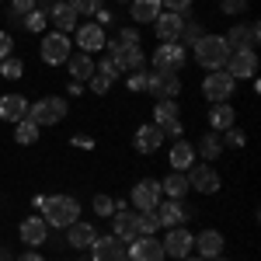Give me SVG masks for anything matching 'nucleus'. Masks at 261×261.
<instances>
[{
  "label": "nucleus",
  "instance_id": "obj_1",
  "mask_svg": "<svg viewBox=\"0 0 261 261\" xmlns=\"http://www.w3.org/2000/svg\"><path fill=\"white\" fill-rule=\"evenodd\" d=\"M39 213H42V220H45L49 230H66L70 223H77V216H81V202L73 199V195H49V199L42 195Z\"/></svg>",
  "mask_w": 261,
  "mask_h": 261
},
{
  "label": "nucleus",
  "instance_id": "obj_2",
  "mask_svg": "<svg viewBox=\"0 0 261 261\" xmlns=\"http://www.w3.org/2000/svg\"><path fill=\"white\" fill-rule=\"evenodd\" d=\"M192 53H195V63H199L202 70L209 73V70H223L233 49L226 45V39H223V35H209V32H205V35L192 45Z\"/></svg>",
  "mask_w": 261,
  "mask_h": 261
},
{
  "label": "nucleus",
  "instance_id": "obj_3",
  "mask_svg": "<svg viewBox=\"0 0 261 261\" xmlns=\"http://www.w3.org/2000/svg\"><path fill=\"white\" fill-rule=\"evenodd\" d=\"M28 119L35 122L39 129H45V125H56V122L66 119V98H60V94H49V98L35 101L32 108H28Z\"/></svg>",
  "mask_w": 261,
  "mask_h": 261
},
{
  "label": "nucleus",
  "instance_id": "obj_4",
  "mask_svg": "<svg viewBox=\"0 0 261 261\" xmlns=\"http://www.w3.org/2000/svg\"><path fill=\"white\" fill-rule=\"evenodd\" d=\"M233 87H237V81L226 70H209V77L202 81V94H205V101H213V105H223V101H230Z\"/></svg>",
  "mask_w": 261,
  "mask_h": 261
},
{
  "label": "nucleus",
  "instance_id": "obj_5",
  "mask_svg": "<svg viewBox=\"0 0 261 261\" xmlns=\"http://www.w3.org/2000/svg\"><path fill=\"white\" fill-rule=\"evenodd\" d=\"M153 125L161 129L164 136H171V140H181V119H178V105H174V98L167 101H157L153 105Z\"/></svg>",
  "mask_w": 261,
  "mask_h": 261
},
{
  "label": "nucleus",
  "instance_id": "obj_6",
  "mask_svg": "<svg viewBox=\"0 0 261 261\" xmlns=\"http://www.w3.org/2000/svg\"><path fill=\"white\" fill-rule=\"evenodd\" d=\"M185 178H188V188H195L202 195H216L220 192V174L213 171V164H192Z\"/></svg>",
  "mask_w": 261,
  "mask_h": 261
},
{
  "label": "nucleus",
  "instance_id": "obj_7",
  "mask_svg": "<svg viewBox=\"0 0 261 261\" xmlns=\"http://www.w3.org/2000/svg\"><path fill=\"white\" fill-rule=\"evenodd\" d=\"M146 91L157 94L161 101L178 98L181 94V77L178 73H167V70H153V73H146Z\"/></svg>",
  "mask_w": 261,
  "mask_h": 261
},
{
  "label": "nucleus",
  "instance_id": "obj_8",
  "mask_svg": "<svg viewBox=\"0 0 261 261\" xmlns=\"http://www.w3.org/2000/svg\"><path fill=\"white\" fill-rule=\"evenodd\" d=\"M70 39L63 35V32H49L45 39H42V63H49V66H60V63L70 60Z\"/></svg>",
  "mask_w": 261,
  "mask_h": 261
},
{
  "label": "nucleus",
  "instance_id": "obj_9",
  "mask_svg": "<svg viewBox=\"0 0 261 261\" xmlns=\"http://www.w3.org/2000/svg\"><path fill=\"white\" fill-rule=\"evenodd\" d=\"M91 261H129V247L112 233V237H94L91 244Z\"/></svg>",
  "mask_w": 261,
  "mask_h": 261
},
{
  "label": "nucleus",
  "instance_id": "obj_10",
  "mask_svg": "<svg viewBox=\"0 0 261 261\" xmlns=\"http://www.w3.org/2000/svg\"><path fill=\"white\" fill-rule=\"evenodd\" d=\"M161 181L153 178H143L136 188H133V205H136V213H153L157 205H161Z\"/></svg>",
  "mask_w": 261,
  "mask_h": 261
},
{
  "label": "nucleus",
  "instance_id": "obj_11",
  "mask_svg": "<svg viewBox=\"0 0 261 261\" xmlns=\"http://www.w3.org/2000/svg\"><path fill=\"white\" fill-rule=\"evenodd\" d=\"M223 70H226L233 81H237V77H254V73H258V53H254V49H233Z\"/></svg>",
  "mask_w": 261,
  "mask_h": 261
},
{
  "label": "nucleus",
  "instance_id": "obj_12",
  "mask_svg": "<svg viewBox=\"0 0 261 261\" xmlns=\"http://www.w3.org/2000/svg\"><path fill=\"white\" fill-rule=\"evenodd\" d=\"M181 66H185V45L181 42H161V49L153 53V70L178 73Z\"/></svg>",
  "mask_w": 261,
  "mask_h": 261
},
{
  "label": "nucleus",
  "instance_id": "obj_13",
  "mask_svg": "<svg viewBox=\"0 0 261 261\" xmlns=\"http://www.w3.org/2000/svg\"><path fill=\"white\" fill-rule=\"evenodd\" d=\"M161 244H164V254H167V258H188L192 247H195V237H192L185 226H171Z\"/></svg>",
  "mask_w": 261,
  "mask_h": 261
},
{
  "label": "nucleus",
  "instance_id": "obj_14",
  "mask_svg": "<svg viewBox=\"0 0 261 261\" xmlns=\"http://www.w3.org/2000/svg\"><path fill=\"white\" fill-rule=\"evenodd\" d=\"M164 244L150 233V237H136L129 241V261H164Z\"/></svg>",
  "mask_w": 261,
  "mask_h": 261
},
{
  "label": "nucleus",
  "instance_id": "obj_15",
  "mask_svg": "<svg viewBox=\"0 0 261 261\" xmlns=\"http://www.w3.org/2000/svg\"><path fill=\"white\" fill-rule=\"evenodd\" d=\"M153 216H157V226H164V230H171V226H185V220H192V213H188L181 202H174V199L161 202V205L153 209Z\"/></svg>",
  "mask_w": 261,
  "mask_h": 261
},
{
  "label": "nucleus",
  "instance_id": "obj_16",
  "mask_svg": "<svg viewBox=\"0 0 261 261\" xmlns=\"http://www.w3.org/2000/svg\"><path fill=\"white\" fill-rule=\"evenodd\" d=\"M223 39H226V45H230V49H258L261 28L254 24V21H251V24H233Z\"/></svg>",
  "mask_w": 261,
  "mask_h": 261
},
{
  "label": "nucleus",
  "instance_id": "obj_17",
  "mask_svg": "<svg viewBox=\"0 0 261 261\" xmlns=\"http://www.w3.org/2000/svg\"><path fill=\"white\" fill-rule=\"evenodd\" d=\"M153 28H157V39H161V42H178L181 39V28H185V14L161 11L157 21H153Z\"/></svg>",
  "mask_w": 261,
  "mask_h": 261
},
{
  "label": "nucleus",
  "instance_id": "obj_18",
  "mask_svg": "<svg viewBox=\"0 0 261 261\" xmlns=\"http://www.w3.org/2000/svg\"><path fill=\"white\" fill-rule=\"evenodd\" d=\"M105 42H108L105 39V28H98L94 21H87V24L77 28V45H81V53H87V56H91V53H101Z\"/></svg>",
  "mask_w": 261,
  "mask_h": 261
},
{
  "label": "nucleus",
  "instance_id": "obj_19",
  "mask_svg": "<svg viewBox=\"0 0 261 261\" xmlns=\"http://www.w3.org/2000/svg\"><path fill=\"white\" fill-rule=\"evenodd\" d=\"M133 146L140 150V153H157L164 146V133L153 125V122H146V125H140L136 129V136H133Z\"/></svg>",
  "mask_w": 261,
  "mask_h": 261
},
{
  "label": "nucleus",
  "instance_id": "obj_20",
  "mask_svg": "<svg viewBox=\"0 0 261 261\" xmlns=\"http://www.w3.org/2000/svg\"><path fill=\"white\" fill-rule=\"evenodd\" d=\"M18 233H21V244H28V247H39V244L49 241V226H45L42 216H28L18 226Z\"/></svg>",
  "mask_w": 261,
  "mask_h": 261
},
{
  "label": "nucleus",
  "instance_id": "obj_21",
  "mask_svg": "<svg viewBox=\"0 0 261 261\" xmlns=\"http://www.w3.org/2000/svg\"><path fill=\"white\" fill-rule=\"evenodd\" d=\"M223 233L220 230H202L199 237H195V251L202 254V261H216L223 254Z\"/></svg>",
  "mask_w": 261,
  "mask_h": 261
},
{
  "label": "nucleus",
  "instance_id": "obj_22",
  "mask_svg": "<svg viewBox=\"0 0 261 261\" xmlns=\"http://www.w3.org/2000/svg\"><path fill=\"white\" fill-rule=\"evenodd\" d=\"M28 108H32L28 98H21V94H4V98H0V119L4 122H21V119H28Z\"/></svg>",
  "mask_w": 261,
  "mask_h": 261
},
{
  "label": "nucleus",
  "instance_id": "obj_23",
  "mask_svg": "<svg viewBox=\"0 0 261 261\" xmlns=\"http://www.w3.org/2000/svg\"><path fill=\"white\" fill-rule=\"evenodd\" d=\"M77 18H81V14H77L66 0H56V4H53V11H49V21L56 24V32H63V35L77 28Z\"/></svg>",
  "mask_w": 261,
  "mask_h": 261
},
{
  "label": "nucleus",
  "instance_id": "obj_24",
  "mask_svg": "<svg viewBox=\"0 0 261 261\" xmlns=\"http://www.w3.org/2000/svg\"><path fill=\"white\" fill-rule=\"evenodd\" d=\"M66 230H70V237H66V244H70L73 251H84V247H91V244H94V237H98V230H94L91 223H84V220L70 223Z\"/></svg>",
  "mask_w": 261,
  "mask_h": 261
},
{
  "label": "nucleus",
  "instance_id": "obj_25",
  "mask_svg": "<svg viewBox=\"0 0 261 261\" xmlns=\"http://www.w3.org/2000/svg\"><path fill=\"white\" fill-rule=\"evenodd\" d=\"M233 122H237V112H233V105H213L209 108V129L213 133H226V129H233Z\"/></svg>",
  "mask_w": 261,
  "mask_h": 261
},
{
  "label": "nucleus",
  "instance_id": "obj_26",
  "mask_svg": "<svg viewBox=\"0 0 261 261\" xmlns=\"http://www.w3.org/2000/svg\"><path fill=\"white\" fill-rule=\"evenodd\" d=\"M112 233H115V237H119L122 244L136 241V237H140V226H136V216H129V213H115V216H112Z\"/></svg>",
  "mask_w": 261,
  "mask_h": 261
},
{
  "label": "nucleus",
  "instance_id": "obj_27",
  "mask_svg": "<svg viewBox=\"0 0 261 261\" xmlns=\"http://www.w3.org/2000/svg\"><path fill=\"white\" fill-rule=\"evenodd\" d=\"M195 161H199V157H195V146L188 140H174V146H171V167H174V171H188Z\"/></svg>",
  "mask_w": 261,
  "mask_h": 261
},
{
  "label": "nucleus",
  "instance_id": "obj_28",
  "mask_svg": "<svg viewBox=\"0 0 261 261\" xmlns=\"http://www.w3.org/2000/svg\"><path fill=\"white\" fill-rule=\"evenodd\" d=\"M161 11H164L161 0H133V7H129L133 21H140V24H153Z\"/></svg>",
  "mask_w": 261,
  "mask_h": 261
},
{
  "label": "nucleus",
  "instance_id": "obj_29",
  "mask_svg": "<svg viewBox=\"0 0 261 261\" xmlns=\"http://www.w3.org/2000/svg\"><path fill=\"white\" fill-rule=\"evenodd\" d=\"M66 63H70V77H73L77 84H87L91 77H94V60H91L87 53H77V56H70Z\"/></svg>",
  "mask_w": 261,
  "mask_h": 261
},
{
  "label": "nucleus",
  "instance_id": "obj_30",
  "mask_svg": "<svg viewBox=\"0 0 261 261\" xmlns=\"http://www.w3.org/2000/svg\"><path fill=\"white\" fill-rule=\"evenodd\" d=\"M161 192L167 195V199H174V202L185 199V192H188V178H185V171H174V174H167V178L161 181Z\"/></svg>",
  "mask_w": 261,
  "mask_h": 261
},
{
  "label": "nucleus",
  "instance_id": "obj_31",
  "mask_svg": "<svg viewBox=\"0 0 261 261\" xmlns=\"http://www.w3.org/2000/svg\"><path fill=\"white\" fill-rule=\"evenodd\" d=\"M220 150H223L220 133H205V136L199 140V146H195V157H202V161H216Z\"/></svg>",
  "mask_w": 261,
  "mask_h": 261
},
{
  "label": "nucleus",
  "instance_id": "obj_32",
  "mask_svg": "<svg viewBox=\"0 0 261 261\" xmlns=\"http://www.w3.org/2000/svg\"><path fill=\"white\" fill-rule=\"evenodd\" d=\"M39 125H35V122L32 119H21V122H14V140L21 143V146H32V143L39 140Z\"/></svg>",
  "mask_w": 261,
  "mask_h": 261
},
{
  "label": "nucleus",
  "instance_id": "obj_33",
  "mask_svg": "<svg viewBox=\"0 0 261 261\" xmlns=\"http://www.w3.org/2000/svg\"><path fill=\"white\" fill-rule=\"evenodd\" d=\"M21 73H24V63L18 56H7V60H0V77H7V81H18Z\"/></svg>",
  "mask_w": 261,
  "mask_h": 261
},
{
  "label": "nucleus",
  "instance_id": "obj_34",
  "mask_svg": "<svg viewBox=\"0 0 261 261\" xmlns=\"http://www.w3.org/2000/svg\"><path fill=\"white\" fill-rule=\"evenodd\" d=\"M35 4H39V0H11V7H7V21H18V18H24V14H32Z\"/></svg>",
  "mask_w": 261,
  "mask_h": 261
},
{
  "label": "nucleus",
  "instance_id": "obj_35",
  "mask_svg": "<svg viewBox=\"0 0 261 261\" xmlns=\"http://www.w3.org/2000/svg\"><path fill=\"white\" fill-rule=\"evenodd\" d=\"M181 35H185V49H192V45H195V42L205 35V28H202L199 21H188V24L181 28Z\"/></svg>",
  "mask_w": 261,
  "mask_h": 261
},
{
  "label": "nucleus",
  "instance_id": "obj_36",
  "mask_svg": "<svg viewBox=\"0 0 261 261\" xmlns=\"http://www.w3.org/2000/svg\"><path fill=\"white\" fill-rule=\"evenodd\" d=\"M45 24H49V18L42 14L39 7H35L32 14H24V28H28V32H45Z\"/></svg>",
  "mask_w": 261,
  "mask_h": 261
},
{
  "label": "nucleus",
  "instance_id": "obj_37",
  "mask_svg": "<svg viewBox=\"0 0 261 261\" xmlns=\"http://www.w3.org/2000/svg\"><path fill=\"white\" fill-rule=\"evenodd\" d=\"M136 226H140V237H150V233H157V216L153 213H140Z\"/></svg>",
  "mask_w": 261,
  "mask_h": 261
},
{
  "label": "nucleus",
  "instance_id": "obj_38",
  "mask_svg": "<svg viewBox=\"0 0 261 261\" xmlns=\"http://www.w3.org/2000/svg\"><path fill=\"white\" fill-rule=\"evenodd\" d=\"M77 14H98L101 11V0H66Z\"/></svg>",
  "mask_w": 261,
  "mask_h": 261
},
{
  "label": "nucleus",
  "instance_id": "obj_39",
  "mask_svg": "<svg viewBox=\"0 0 261 261\" xmlns=\"http://www.w3.org/2000/svg\"><path fill=\"white\" fill-rule=\"evenodd\" d=\"M94 73H101V77H108V81L115 84V77H119V66H115V63L108 60V56H101V63L94 66Z\"/></svg>",
  "mask_w": 261,
  "mask_h": 261
},
{
  "label": "nucleus",
  "instance_id": "obj_40",
  "mask_svg": "<svg viewBox=\"0 0 261 261\" xmlns=\"http://www.w3.org/2000/svg\"><path fill=\"white\" fill-rule=\"evenodd\" d=\"M94 213L98 216H115V202L108 195H94Z\"/></svg>",
  "mask_w": 261,
  "mask_h": 261
},
{
  "label": "nucleus",
  "instance_id": "obj_41",
  "mask_svg": "<svg viewBox=\"0 0 261 261\" xmlns=\"http://www.w3.org/2000/svg\"><path fill=\"white\" fill-rule=\"evenodd\" d=\"M223 143H226V146H233V150H241L244 143H247V136H244L241 129H226V133H223Z\"/></svg>",
  "mask_w": 261,
  "mask_h": 261
},
{
  "label": "nucleus",
  "instance_id": "obj_42",
  "mask_svg": "<svg viewBox=\"0 0 261 261\" xmlns=\"http://www.w3.org/2000/svg\"><path fill=\"white\" fill-rule=\"evenodd\" d=\"M125 84H129V91H146V70L129 73V77H125Z\"/></svg>",
  "mask_w": 261,
  "mask_h": 261
},
{
  "label": "nucleus",
  "instance_id": "obj_43",
  "mask_svg": "<svg viewBox=\"0 0 261 261\" xmlns=\"http://www.w3.org/2000/svg\"><path fill=\"white\" fill-rule=\"evenodd\" d=\"M223 14H244L247 11V0H220Z\"/></svg>",
  "mask_w": 261,
  "mask_h": 261
},
{
  "label": "nucleus",
  "instance_id": "obj_44",
  "mask_svg": "<svg viewBox=\"0 0 261 261\" xmlns=\"http://www.w3.org/2000/svg\"><path fill=\"white\" fill-rule=\"evenodd\" d=\"M87 87H91V91H94V94H105V91H108V87H112V81H108V77H101V73H94V77H91V81H87Z\"/></svg>",
  "mask_w": 261,
  "mask_h": 261
},
{
  "label": "nucleus",
  "instance_id": "obj_45",
  "mask_svg": "<svg viewBox=\"0 0 261 261\" xmlns=\"http://www.w3.org/2000/svg\"><path fill=\"white\" fill-rule=\"evenodd\" d=\"M164 11H174V14H185L188 7H192V0H161Z\"/></svg>",
  "mask_w": 261,
  "mask_h": 261
},
{
  "label": "nucleus",
  "instance_id": "obj_46",
  "mask_svg": "<svg viewBox=\"0 0 261 261\" xmlns=\"http://www.w3.org/2000/svg\"><path fill=\"white\" fill-rule=\"evenodd\" d=\"M119 42H122V45H140V28H122Z\"/></svg>",
  "mask_w": 261,
  "mask_h": 261
},
{
  "label": "nucleus",
  "instance_id": "obj_47",
  "mask_svg": "<svg viewBox=\"0 0 261 261\" xmlns=\"http://www.w3.org/2000/svg\"><path fill=\"white\" fill-rule=\"evenodd\" d=\"M11 49H14L11 35H7V32H0V60H7V56H11Z\"/></svg>",
  "mask_w": 261,
  "mask_h": 261
},
{
  "label": "nucleus",
  "instance_id": "obj_48",
  "mask_svg": "<svg viewBox=\"0 0 261 261\" xmlns=\"http://www.w3.org/2000/svg\"><path fill=\"white\" fill-rule=\"evenodd\" d=\"M112 21H115V18H112V11H105V7H101L98 14H94V24H98V28H108Z\"/></svg>",
  "mask_w": 261,
  "mask_h": 261
},
{
  "label": "nucleus",
  "instance_id": "obj_49",
  "mask_svg": "<svg viewBox=\"0 0 261 261\" xmlns=\"http://www.w3.org/2000/svg\"><path fill=\"white\" fill-rule=\"evenodd\" d=\"M73 146H81V150H91V146H94V140H91V136H73Z\"/></svg>",
  "mask_w": 261,
  "mask_h": 261
},
{
  "label": "nucleus",
  "instance_id": "obj_50",
  "mask_svg": "<svg viewBox=\"0 0 261 261\" xmlns=\"http://www.w3.org/2000/svg\"><path fill=\"white\" fill-rule=\"evenodd\" d=\"M18 261H45V258H42V254H35V251H28V254H21Z\"/></svg>",
  "mask_w": 261,
  "mask_h": 261
},
{
  "label": "nucleus",
  "instance_id": "obj_51",
  "mask_svg": "<svg viewBox=\"0 0 261 261\" xmlns=\"http://www.w3.org/2000/svg\"><path fill=\"white\" fill-rule=\"evenodd\" d=\"M0 261H14V258H11V251H7V247H0Z\"/></svg>",
  "mask_w": 261,
  "mask_h": 261
},
{
  "label": "nucleus",
  "instance_id": "obj_52",
  "mask_svg": "<svg viewBox=\"0 0 261 261\" xmlns=\"http://www.w3.org/2000/svg\"><path fill=\"white\" fill-rule=\"evenodd\" d=\"M178 261H202V258H178Z\"/></svg>",
  "mask_w": 261,
  "mask_h": 261
},
{
  "label": "nucleus",
  "instance_id": "obj_53",
  "mask_svg": "<svg viewBox=\"0 0 261 261\" xmlns=\"http://www.w3.org/2000/svg\"><path fill=\"white\" fill-rule=\"evenodd\" d=\"M122 4H133V0H122Z\"/></svg>",
  "mask_w": 261,
  "mask_h": 261
},
{
  "label": "nucleus",
  "instance_id": "obj_54",
  "mask_svg": "<svg viewBox=\"0 0 261 261\" xmlns=\"http://www.w3.org/2000/svg\"><path fill=\"white\" fill-rule=\"evenodd\" d=\"M216 261H226V258H216Z\"/></svg>",
  "mask_w": 261,
  "mask_h": 261
}]
</instances>
